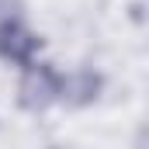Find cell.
<instances>
[{
    "mask_svg": "<svg viewBox=\"0 0 149 149\" xmlns=\"http://www.w3.org/2000/svg\"><path fill=\"white\" fill-rule=\"evenodd\" d=\"M56 101H63V73L52 63H31L17 83V104L24 111H45Z\"/></svg>",
    "mask_w": 149,
    "mask_h": 149,
    "instance_id": "obj_1",
    "label": "cell"
},
{
    "mask_svg": "<svg viewBox=\"0 0 149 149\" xmlns=\"http://www.w3.org/2000/svg\"><path fill=\"white\" fill-rule=\"evenodd\" d=\"M42 49V38L17 17H3L0 21V59L14 63V66H31Z\"/></svg>",
    "mask_w": 149,
    "mask_h": 149,
    "instance_id": "obj_2",
    "label": "cell"
},
{
    "mask_svg": "<svg viewBox=\"0 0 149 149\" xmlns=\"http://www.w3.org/2000/svg\"><path fill=\"white\" fill-rule=\"evenodd\" d=\"M101 87H104V80H101V73H94V70H76L73 76H63V97L70 104H76V108L94 104L97 94H101Z\"/></svg>",
    "mask_w": 149,
    "mask_h": 149,
    "instance_id": "obj_3",
    "label": "cell"
},
{
    "mask_svg": "<svg viewBox=\"0 0 149 149\" xmlns=\"http://www.w3.org/2000/svg\"><path fill=\"white\" fill-rule=\"evenodd\" d=\"M49 149H63V146H49Z\"/></svg>",
    "mask_w": 149,
    "mask_h": 149,
    "instance_id": "obj_4",
    "label": "cell"
}]
</instances>
